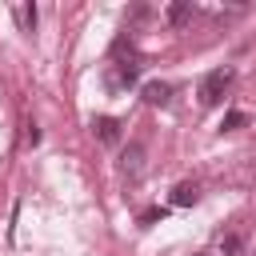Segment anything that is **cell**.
<instances>
[{
  "label": "cell",
  "instance_id": "cell-1",
  "mask_svg": "<svg viewBox=\"0 0 256 256\" xmlns=\"http://www.w3.org/2000/svg\"><path fill=\"white\" fill-rule=\"evenodd\" d=\"M232 80H236L232 68H212V72H204V76H200V88H196V100H200L204 108H216V104L224 100V92L232 88Z\"/></svg>",
  "mask_w": 256,
  "mask_h": 256
},
{
  "label": "cell",
  "instance_id": "cell-2",
  "mask_svg": "<svg viewBox=\"0 0 256 256\" xmlns=\"http://www.w3.org/2000/svg\"><path fill=\"white\" fill-rule=\"evenodd\" d=\"M120 176L128 180V184H140V176H144V168H148V152H144V144L140 140H132L124 152H120Z\"/></svg>",
  "mask_w": 256,
  "mask_h": 256
},
{
  "label": "cell",
  "instance_id": "cell-3",
  "mask_svg": "<svg viewBox=\"0 0 256 256\" xmlns=\"http://www.w3.org/2000/svg\"><path fill=\"white\" fill-rule=\"evenodd\" d=\"M92 132H96V140L100 144H120V120L116 116H92Z\"/></svg>",
  "mask_w": 256,
  "mask_h": 256
},
{
  "label": "cell",
  "instance_id": "cell-4",
  "mask_svg": "<svg viewBox=\"0 0 256 256\" xmlns=\"http://www.w3.org/2000/svg\"><path fill=\"white\" fill-rule=\"evenodd\" d=\"M140 96H144V104H168L172 100V84H164V80H148L144 88H140Z\"/></svg>",
  "mask_w": 256,
  "mask_h": 256
},
{
  "label": "cell",
  "instance_id": "cell-5",
  "mask_svg": "<svg viewBox=\"0 0 256 256\" xmlns=\"http://www.w3.org/2000/svg\"><path fill=\"white\" fill-rule=\"evenodd\" d=\"M196 200H200V184H196V180H180V184L172 188V204H176V208H192Z\"/></svg>",
  "mask_w": 256,
  "mask_h": 256
},
{
  "label": "cell",
  "instance_id": "cell-6",
  "mask_svg": "<svg viewBox=\"0 0 256 256\" xmlns=\"http://www.w3.org/2000/svg\"><path fill=\"white\" fill-rule=\"evenodd\" d=\"M12 20H16L20 32H36V4H32V0L16 4V8H12Z\"/></svg>",
  "mask_w": 256,
  "mask_h": 256
},
{
  "label": "cell",
  "instance_id": "cell-7",
  "mask_svg": "<svg viewBox=\"0 0 256 256\" xmlns=\"http://www.w3.org/2000/svg\"><path fill=\"white\" fill-rule=\"evenodd\" d=\"M192 20V0H176V4H168V24L172 28H184Z\"/></svg>",
  "mask_w": 256,
  "mask_h": 256
},
{
  "label": "cell",
  "instance_id": "cell-8",
  "mask_svg": "<svg viewBox=\"0 0 256 256\" xmlns=\"http://www.w3.org/2000/svg\"><path fill=\"white\" fill-rule=\"evenodd\" d=\"M244 124H248V112L232 108V112H224V120H220V132H236V128H244Z\"/></svg>",
  "mask_w": 256,
  "mask_h": 256
},
{
  "label": "cell",
  "instance_id": "cell-9",
  "mask_svg": "<svg viewBox=\"0 0 256 256\" xmlns=\"http://www.w3.org/2000/svg\"><path fill=\"white\" fill-rule=\"evenodd\" d=\"M220 252H224V256H240V252H244V236H236V232H228V236L220 240Z\"/></svg>",
  "mask_w": 256,
  "mask_h": 256
},
{
  "label": "cell",
  "instance_id": "cell-10",
  "mask_svg": "<svg viewBox=\"0 0 256 256\" xmlns=\"http://www.w3.org/2000/svg\"><path fill=\"white\" fill-rule=\"evenodd\" d=\"M156 220H164V208H148V212H140V228H148V224H156Z\"/></svg>",
  "mask_w": 256,
  "mask_h": 256
},
{
  "label": "cell",
  "instance_id": "cell-11",
  "mask_svg": "<svg viewBox=\"0 0 256 256\" xmlns=\"http://www.w3.org/2000/svg\"><path fill=\"white\" fill-rule=\"evenodd\" d=\"M24 140H28V148H36V144H40V128H36V124H28V132H24Z\"/></svg>",
  "mask_w": 256,
  "mask_h": 256
}]
</instances>
